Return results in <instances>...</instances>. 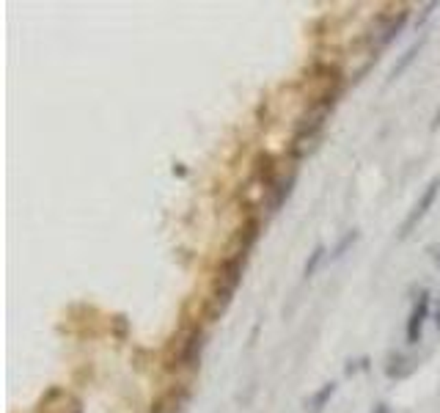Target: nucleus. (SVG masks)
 <instances>
[{
  "label": "nucleus",
  "mask_w": 440,
  "mask_h": 413,
  "mask_svg": "<svg viewBox=\"0 0 440 413\" xmlns=\"http://www.w3.org/2000/svg\"><path fill=\"white\" fill-rule=\"evenodd\" d=\"M245 262H248V254H239V251H234L231 256H226L220 262L215 284H212V295H210V309H207L210 319H218L220 314L231 306V298H234L237 287L242 284Z\"/></svg>",
  "instance_id": "nucleus-1"
},
{
  "label": "nucleus",
  "mask_w": 440,
  "mask_h": 413,
  "mask_svg": "<svg viewBox=\"0 0 440 413\" xmlns=\"http://www.w3.org/2000/svg\"><path fill=\"white\" fill-rule=\"evenodd\" d=\"M407 17H410L407 8H396V11H391V14L377 17V22L372 25V30H369V36H366V44H369V50H372L374 58H377L380 50H385V47L402 33V28L407 25Z\"/></svg>",
  "instance_id": "nucleus-2"
},
{
  "label": "nucleus",
  "mask_w": 440,
  "mask_h": 413,
  "mask_svg": "<svg viewBox=\"0 0 440 413\" xmlns=\"http://www.w3.org/2000/svg\"><path fill=\"white\" fill-rule=\"evenodd\" d=\"M440 193V177H435L427 188H424V193H421V199L416 202V206L410 209V215L402 220V226H399V240H405V237H410V231L427 218V212L432 209V204H435V199H438Z\"/></svg>",
  "instance_id": "nucleus-3"
},
{
  "label": "nucleus",
  "mask_w": 440,
  "mask_h": 413,
  "mask_svg": "<svg viewBox=\"0 0 440 413\" xmlns=\"http://www.w3.org/2000/svg\"><path fill=\"white\" fill-rule=\"evenodd\" d=\"M427 317H430V292L421 290L419 298H416V304H413V309H410V317H407V328H405V339H407L410 347H416L421 342Z\"/></svg>",
  "instance_id": "nucleus-4"
},
{
  "label": "nucleus",
  "mask_w": 440,
  "mask_h": 413,
  "mask_svg": "<svg viewBox=\"0 0 440 413\" xmlns=\"http://www.w3.org/2000/svg\"><path fill=\"white\" fill-rule=\"evenodd\" d=\"M295 182H297V174L292 171L289 177H278L275 182H273V188L267 191V209L270 212H278L281 206L286 204V199L292 196V191H295Z\"/></svg>",
  "instance_id": "nucleus-5"
},
{
  "label": "nucleus",
  "mask_w": 440,
  "mask_h": 413,
  "mask_svg": "<svg viewBox=\"0 0 440 413\" xmlns=\"http://www.w3.org/2000/svg\"><path fill=\"white\" fill-rule=\"evenodd\" d=\"M250 179L256 182V185H262L264 191H270L273 188V182L278 179V174H275V160L267 155V152H262V155H256V160H253V174H250Z\"/></svg>",
  "instance_id": "nucleus-6"
},
{
  "label": "nucleus",
  "mask_w": 440,
  "mask_h": 413,
  "mask_svg": "<svg viewBox=\"0 0 440 413\" xmlns=\"http://www.w3.org/2000/svg\"><path fill=\"white\" fill-rule=\"evenodd\" d=\"M259 237H262V220H259V218H248V220L242 223V229L237 231L234 251H239V254H250V248L259 243Z\"/></svg>",
  "instance_id": "nucleus-7"
},
{
  "label": "nucleus",
  "mask_w": 440,
  "mask_h": 413,
  "mask_svg": "<svg viewBox=\"0 0 440 413\" xmlns=\"http://www.w3.org/2000/svg\"><path fill=\"white\" fill-rule=\"evenodd\" d=\"M413 369H416V361H413V358H407V355H402V353H388V358H385V375H388V378L402 380V378H407Z\"/></svg>",
  "instance_id": "nucleus-8"
},
{
  "label": "nucleus",
  "mask_w": 440,
  "mask_h": 413,
  "mask_svg": "<svg viewBox=\"0 0 440 413\" xmlns=\"http://www.w3.org/2000/svg\"><path fill=\"white\" fill-rule=\"evenodd\" d=\"M424 42H427V39H419L416 44H410V47H407V50L399 55V61L394 64V69H391V75H388V80H391V83H394V80H399V78H402V75H405V72L413 67V61L421 55V47H424Z\"/></svg>",
  "instance_id": "nucleus-9"
},
{
  "label": "nucleus",
  "mask_w": 440,
  "mask_h": 413,
  "mask_svg": "<svg viewBox=\"0 0 440 413\" xmlns=\"http://www.w3.org/2000/svg\"><path fill=\"white\" fill-rule=\"evenodd\" d=\"M333 394H336V383L330 380V383H322L309 400H306V413H322L328 408V403L333 400Z\"/></svg>",
  "instance_id": "nucleus-10"
},
{
  "label": "nucleus",
  "mask_w": 440,
  "mask_h": 413,
  "mask_svg": "<svg viewBox=\"0 0 440 413\" xmlns=\"http://www.w3.org/2000/svg\"><path fill=\"white\" fill-rule=\"evenodd\" d=\"M314 146H317L314 135H295L292 143H289V155H292V160H303L314 152Z\"/></svg>",
  "instance_id": "nucleus-11"
},
{
  "label": "nucleus",
  "mask_w": 440,
  "mask_h": 413,
  "mask_svg": "<svg viewBox=\"0 0 440 413\" xmlns=\"http://www.w3.org/2000/svg\"><path fill=\"white\" fill-rule=\"evenodd\" d=\"M325 254H328V248H325V245H317V248L311 251V256H309V259H306V265H303V279H311V276L320 270V265H322Z\"/></svg>",
  "instance_id": "nucleus-12"
},
{
  "label": "nucleus",
  "mask_w": 440,
  "mask_h": 413,
  "mask_svg": "<svg viewBox=\"0 0 440 413\" xmlns=\"http://www.w3.org/2000/svg\"><path fill=\"white\" fill-rule=\"evenodd\" d=\"M358 237H360V231H358V229H349V231H344V237H341V240H338V245L333 248V259H341V256H344V254H347V251H349L355 243H358Z\"/></svg>",
  "instance_id": "nucleus-13"
},
{
  "label": "nucleus",
  "mask_w": 440,
  "mask_h": 413,
  "mask_svg": "<svg viewBox=\"0 0 440 413\" xmlns=\"http://www.w3.org/2000/svg\"><path fill=\"white\" fill-rule=\"evenodd\" d=\"M110 325H113V336H116L118 342H124L127 333H129V319H127L124 314H116V317L110 319Z\"/></svg>",
  "instance_id": "nucleus-14"
},
{
  "label": "nucleus",
  "mask_w": 440,
  "mask_h": 413,
  "mask_svg": "<svg viewBox=\"0 0 440 413\" xmlns=\"http://www.w3.org/2000/svg\"><path fill=\"white\" fill-rule=\"evenodd\" d=\"M440 3H427V6H421V14H419V25H424L430 17H432V11H438Z\"/></svg>",
  "instance_id": "nucleus-15"
},
{
  "label": "nucleus",
  "mask_w": 440,
  "mask_h": 413,
  "mask_svg": "<svg viewBox=\"0 0 440 413\" xmlns=\"http://www.w3.org/2000/svg\"><path fill=\"white\" fill-rule=\"evenodd\" d=\"M427 251H430V256H432V262H435V267H438V270H440V245H430Z\"/></svg>",
  "instance_id": "nucleus-16"
},
{
  "label": "nucleus",
  "mask_w": 440,
  "mask_h": 413,
  "mask_svg": "<svg viewBox=\"0 0 440 413\" xmlns=\"http://www.w3.org/2000/svg\"><path fill=\"white\" fill-rule=\"evenodd\" d=\"M440 127V107H438V113H435V116H432V124H430V130H432V132H435V130H438Z\"/></svg>",
  "instance_id": "nucleus-17"
},
{
  "label": "nucleus",
  "mask_w": 440,
  "mask_h": 413,
  "mask_svg": "<svg viewBox=\"0 0 440 413\" xmlns=\"http://www.w3.org/2000/svg\"><path fill=\"white\" fill-rule=\"evenodd\" d=\"M372 413H391V408H388L385 403H380V405H374V411Z\"/></svg>",
  "instance_id": "nucleus-18"
},
{
  "label": "nucleus",
  "mask_w": 440,
  "mask_h": 413,
  "mask_svg": "<svg viewBox=\"0 0 440 413\" xmlns=\"http://www.w3.org/2000/svg\"><path fill=\"white\" fill-rule=\"evenodd\" d=\"M152 413H165V400H160V403L154 405V411H152Z\"/></svg>",
  "instance_id": "nucleus-19"
},
{
  "label": "nucleus",
  "mask_w": 440,
  "mask_h": 413,
  "mask_svg": "<svg viewBox=\"0 0 440 413\" xmlns=\"http://www.w3.org/2000/svg\"><path fill=\"white\" fill-rule=\"evenodd\" d=\"M174 174H176V177H185V174H187V171H185V168H182V166H174Z\"/></svg>",
  "instance_id": "nucleus-20"
},
{
  "label": "nucleus",
  "mask_w": 440,
  "mask_h": 413,
  "mask_svg": "<svg viewBox=\"0 0 440 413\" xmlns=\"http://www.w3.org/2000/svg\"><path fill=\"white\" fill-rule=\"evenodd\" d=\"M435 328L440 331V304H438V309H435Z\"/></svg>",
  "instance_id": "nucleus-21"
}]
</instances>
